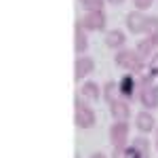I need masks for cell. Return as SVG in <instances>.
I'll use <instances>...</instances> for the list:
<instances>
[{"label":"cell","instance_id":"cell-1","mask_svg":"<svg viewBox=\"0 0 158 158\" xmlns=\"http://www.w3.org/2000/svg\"><path fill=\"white\" fill-rule=\"evenodd\" d=\"M74 122H76V127H80V129H91L93 124H95V112L89 108L86 103H82L80 99H76L74 101Z\"/></svg>","mask_w":158,"mask_h":158},{"label":"cell","instance_id":"cell-2","mask_svg":"<svg viewBox=\"0 0 158 158\" xmlns=\"http://www.w3.org/2000/svg\"><path fill=\"white\" fill-rule=\"evenodd\" d=\"M116 63L124 68V70H131V72H141V57L137 55V51L131 49H122L118 55H116Z\"/></svg>","mask_w":158,"mask_h":158},{"label":"cell","instance_id":"cell-3","mask_svg":"<svg viewBox=\"0 0 158 158\" xmlns=\"http://www.w3.org/2000/svg\"><path fill=\"white\" fill-rule=\"evenodd\" d=\"M80 23H82L85 30L97 32V30L106 27V15H103V11H86V15L80 19Z\"/></svg>","mask_w":158,"mask_h":158},{"label":"cell","instance_id":"cell-4","mask_svg":"<svg viewBox=\"0 0 158 158\" xmlns=\"http://www.w3.org/2000/svg\"><path fill=\"white\" fill-rule=\"evenodd\" d=\"M127 137H129V124L127 122L118 120L116 124H112V129H110V141H112L114 148H124Z\"/></svg>","mask_w":158,"mask_h":158},{"label":"cell","instance_id":"cell-5","mask_svg":"<svg viewBox=\"0 0 158 158\" xmlns=\"http://www.w3.org/2000/svg\"><path fill=\"white\" fill-rule=\"evenodd\" d=\"M146 25H148V19L141 11H133V13L127 15V27L131 30V34H141V32H146Z\"/></svg>","mask_w":158,"mask_h":158},{"label":"cell","instance_id":"cell-6","mask_svg":"<svg viewBox=\"0 0 158 158\" xmlns=\"http://www.w3.org/2000/svg\"><path fill=\"white\" fill-rule=\"evenodd\" d=\"M93 68H95V61L91 59V57H78L76 63H74V78L80 80V78L89 76V74L93 72Z\"/></svg>","mask_w":158,"mask_h":158},{"label":"cell","instance_id":"cell-7","mask_svg":"<svg viewBox=\"0 0 158 158\" xmlns=\"http://www.w3.org/2000/svg\"><path fill=\"white\" fill-rule=\"evenodd\" d=\"M141 103L148 110L158 108V86L156 85H150L146 89H141Z\"/></svg>","mask_w":158,"mask_h":158},{"label":"cell","instance_id":"cell-8","mask_svg":"<svg viewBox=\"0 0 158 158\" xmlns=\"http://www.w3.org/2000/svg\"><path fill=\"white\" fill-rule=\"evenodd\" d=\"M86 47H89V40H86L85 27H82L80 21H76V25H74V49H76L78 55H80V53L86 51Z\"/></svg>","mask_w":158,"mask_h":158},{"label":"cell","instance_id":"cell-9","mask_svg":"<svg viewBox=\"0 0 158 158\" xmlns=\"http://www.w3.org/2000/svg\"><path fill=\"white\" fill-rule=\"evenodd\" d=\"M131 156L133 158H150V143L143 137H137L131 146Z\"/></svg>","mask_w":158,"mask_h":158},{"label":"cell","instance_id":"cell-10","mask_svg":"<svg viewBox=\"0 0 158 158\" xmlns=\"http://www.w3.org/2000/svg\"><path fill=\"white\" fill-rule=\"evenodd\" d=\"M135 122H137V129H139L141 133H150V131L154 129V124H156L154 116H152L150 112H139L137 118H135Z\"/></svg>","mask_w":158,"mask_h":158},{"label":"cell","instance_id":"cell-11","mask_svg":"<svg viewBox=\"0 0 158 158\" xmlns=\"http://www.w3.org/2000/svg\"><path fill=\"white\" fill-rule=\"evenodd\" d=\"M110 112H112V116L116 118V120H127L129 118V114H131V110L129 106L124 103V101H114V103H110Z\"/></svg>","mask_w":158,"mask_h":158},{"label":"cell","instance_id":"cell-12","mask_svg":"<svg viewBox=\"0 0 158 158\" xmlns=\"http://www.w3.org/2000/svg\"><path fill=\"white\" fill-rule=\"evenodd\" d=\"M124 40H127V36L120 30H112V32L106 34V44H108L110 49H120L122 44H124Z\"/></svg>","mask_w":158,"mask_h":158},{"label":"cell","instance_id":"cell-13","mask_svg":"<svg viewBox=\"0 0 158 158\" xmlns=\"http://www.w3.org/2000/svg\"><path fill=\"white\" fill-rule=\"evenodd\" d=\"M80 93H82V97L91 99V101H97V99H99V95H101V93H99V85H97V82H91V80L82 85Z\"/></svg>","mask_w":158,"mask_h":158},{"label":"cell","instance_id":"cell-14","mask_svg":"<svg viewBox=\"0 0 158 158\" xmlns=\"http://www.w3.org/2000/svg\"><path fill=\"white\" fill-rule=\"evenodd\" d=\"M133 89H135V80L131 76H124L118 85V91H120L122 97H133Z\"/></svg>","mask_w":158,"mask_h":158},{"label":"cell","instance_id":"cell-15","mask_svg":"<svg viewBox=\"0 0 158 158\" xmlns=\"http://www.w3.org/2000/svg\"><path fill=\"white\" fill-rule=\"evenodd\" d=\"M152 49H154V44L150 42V38H146V40H139L137 42V55L141 57V59H146V57H150L152 55Z\"/></svg>","mask_w":158,"mask_h":158},{"label":"cell","instance_id":"cell-16","mask_svg":"<svg viewBox=\"0 0 158 158\" xmlns=\"http://www.w3.org/2000/svg\"><path fill=\"white\" fill-rule=\"evenodd\" d=\"M116 91H118V85H114V82H108V85H106V99H108L110 103H114V101H116Z\"/></svg>","mask_w":158,"mask_h":158},{"label":"cell","instance_id":"cell-17","mask_svg":"<svg viewBox=\"0 0 158 158\" xmlns=\"http://www.w3.org/2000/svg\"><path fill=\"white\" fill-rule=\"evenodd\" d=\"M146 32H148V36H152V34H158V17H148Z\"/></svg>","mask_w":158,"mask_h":158},{"label":"cell","instance_id":"cell-18","mask_svg":"<svg viewBox=\"0 0 158 158\" xmlns=\"http://www.w3.org/2000/svg\"><path fill=\"white\" fill-rule=\"evenodd\" d=\"M85 9L86 11H101L103 9V0H89V2H85Z\"/></svg>","mask_w":158,"mask_h":158},{"label":"cell","instance_id":"cell-19","mask_svg":"<svg viewBox=\"0 0 158 158\" xmlns=\"http://www.w3.org/2000/svg\"><path fill=\"white\" fill-rule=\"evenodd\" d=\"M156 74H158V53L152 55V59H150V76H156Z\"/></svg>","mask_w":158,"mask_h":158},{"label":"cell","instance_id":"cell-20","mask_svg":"<svg viewBox=\"0 0 158 158\" xmlns=\"http://www.w3.org/2000/svg\"><path fill=\"white\" fill-rule=\"evenodd\" d=\"M135 6H137V11H146V9H150L152 6V0H133Z\"/></svg>","mask_w":158,"mask_h":158},{"label":"cell","instance_id":"cell-21","mask_svg":"<svg viewBox=\"0 0 158 158\" xmlns=\"http://www.w3.org/2000/svg\"><path fill=\"white\" fill-rule=\"evenodd\" d=\"M112 158H127L124 148H114V154H112Z\"/></svg>","mask_w":158,"mask_h":158},{"label":"cell","instance_id":"cell-22","mask_svg":"<svg viewBox=\"0 0 158 158\" xmlns=\"http://www.w3.org/2000/svg\"><path fill=\"white\" fill-rule=\"evenodd\" d=\"M150 38V42L154 44V47H158V34H152V36H148Z\"/></svg>","mask_w":158,"mask_h":158},{"label":"cell","instance_id":"cell-23","mask_svg":"<svg viewBox=\"0 0 158 158\" xmlns=\"http://www.w3.org/2000/svg\"><path fill=\"white\" fill-rule=\"evenodd\" d=\"M110 2H112V4H122L124 0H110Z\"/></svg>","mask_w":158,"mask_h":158},{"label":"cell","instance_id":"cell-24","mask_svg":"<svg viewBox=\"0 0 158 158\" xmlns=\"http://www.w3.org/2000/svg\"><path fill=\"white\" fill-rule=\"evenodd\" d=\"M91 158H106V156H103V154H99V152H97V154H93Z\"/></svg>","mask_w":158,"mask_h":158},{"label":"cell","instance_id":"cell-25","mask_svg":"<svg viewBox=\"0 0 158 158\" xmlns=\"http://www.w3.org/2000/svg\"><path fill=\"white\" fill-rule=\"evenodd\" d=\"M156 148H158V133H156Z\"/></svg>","mask_w":158,"mask_h":158}]
</instances>
